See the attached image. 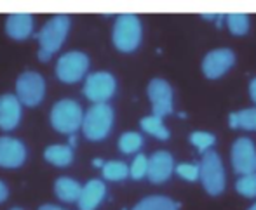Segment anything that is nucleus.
Segmentation results:
<instances>
[{
  "label": "nucleus",
  "mask_w": 256,
  "mask_h": 210,
  "mask_svg": "<svg viewBox=\"0 0 256 210\" xmlns=\"http://www.w3.org/2000/svg\"><path fill=\"white\" fill-rule=\"evenodd\" d=\"M70 17L64 16V14H56L40 28V31L35 35V38L38 40V61L48 63L54 54L61 49L63 42L66 40L68 33H70Z\"/></svg>",
  "instance_id": "obj_1"
},
{
  "label": "nucleus",
  "mask_w": 256,
  "mask_h": 210,
  "mask_svg": "<svg viewBox=\"0 0 256 210\" xmlns=\"http://www.w3.org/2000/svg\"><path fill=\"white\" fill-rule=\"evenodd\" d=\"M142 21L136 14H120L117 16L112 30V42L120 52H132L142 43Z\"/></svg>",
  "instance_id": "obj_2"
},
{
  "label": "nucleus",
  "mask_w": 256,
  "mask_h": 210,
  "mask_svg": "<svg viewBox=\"0 0 256 210\" xmlns=\"http://www.w3.org/2000/svg\"><path fill=\"white\" fill-rule=\"evenodd\" d=\"M114 110L106 103L92 104L84 113V122H82V134L88 141L98 143L103 141L110 134L112 125H114Z\"/></svg>",
  "instance_id": "obj_3"
},
{
  "label": "nucleus",
  "mask_w": 256,
  "mask_h": 210,
  "mask_svg": "<svg viewBox=\"0 0 256 210\" xmlns=\"http://www.w3.org/2000/svg\"><path fill=\"white\" fill-rule=\"evenodd\" d=\"M51 127L60 134H74L82 129L84 122V111L82 106L74 99H60L52 106L49 115Z\"/></svg>",
  "instance_id": "obj_4"
},
{
  "label": "nucleus",
  "mask_w": 256,
  "mask_h": 210,
  "mask_svg": "<svg viewBox=\"0 0 256 210\" xmlns=\"http://www.w3.org/2000/svg\"><path fill=\"white\" fill-rule=\"evenodd\" d=\"M199 167H200L199 179L202 183L204 190L208 191V195H211V197L222 195L226 186V176L220 155L214 150H208L202 155V160H200Z\"/></svg>",
  "instance_id": "obj_5"
},
{
  "label": "nucleus",
  "mask_w": 256,
  "mask_h": 210,
  "mask_svg": "<svg viewBox=\"0 0 256 210\" xmlns=\"http://www.w3.org/2000/svg\"><path fill=\"white\" fill-rule=\"evenodd\" d=\"M91 59L86 52L82 50H70V52L63 54L56 63V78L61 84H77L78 80L84 78L88 73Z\"/></svg>",
  "instance_id": "obj_6"
},
{
  "label": "nucleus",
  "mask_w": 256,
  "mask_h": 210,
  "mask_svg": "<svg viewBox=\"0 0 256 210\" xmlns=\"http://www.w3.org/2000/svg\"><path fill=\"white\" fill-rule=\"evenodd\" d=\"M16 96L26 108H35L44 101L46 80L38 71H23L16 80Z\"/></svg>",
  "instance_id": "obj_7"
},
{
  "label": "nucleus",
  "mask_w": 256,
  "mask_h": 210,
  "mask_svg": "<svg viewBox=\"0 0 256 210\" xmlns=\"http://www.w3.org/2000/svg\"><path fill=\"white\" fill-rule=\"evenodd\" d=\"M117 90V80L108 71H94L88 75L82 87V94L94 104H103L110 99Z\"/></svg>",
  "instance_id": "obj_8"
},
{
  "label": "nucleus",
  "mask_w": 256,
  "mask_h": 210,
  "mask_svg": "<svg viewBox=\"0 0 256 210\" xmlns=\"http://www.w3.org/2000/svg\"><path fill=\"white\" fill-rule=\"evenodd\" d=\"M232 165L239 176L256 174V146L250 137H239L234 143Z\"/></svg>",
  "instance_id": "obj_9"
},
{
  "label": "nucleus",
  "mask_w": 256,
  "mask_h": 210,
  "mask_svg": "<svg viewBox=\"0 0 256 210\" xmlns=\"http://www.w3.org/2000/svg\"><path fill=\"white\" fill-rule=\"evenodd\" d=\"M146 94L152 103V111L155 117L164 118L172 111V89L164 78H154L146 87Z\"/></svg>",
  "instance_id": "obj_10"
},
{
  "label": "nucleus",
  "mask_w": 256,
  "mask_h": 210,
  "mask_svg": "<svg viewBox=\"0 0 256 210\" xmlns=\"http://www.w3.org/2000/svg\"><path fill=\"white\" fill-rule=\"evenodd\" d=\"M26 146L12 136H0V169H20L26 162Z\"/></svg>",
  "instance_id": "obj_11"
},
{
  "label": "nucleus",
  "mask_w": 256,
  "mask_h": 210,
  "mask_svg": "<svg viewBox=\"0 0 256 210\" xmlns=\"http://www.w3.org/2000/svg\"><path fill=\"white\" fill-rule=\"evenodd\" d=\"M236 63V54L230 49H214L209 50L202 59V71L208 78L214 80L225 75Z\"/></svg>",
  "instance_id": "obj_12"
},
{
  "label": "nucleus",
  "mask_w": 256,
  "mask_h": 210,
  "mask_svg": "<svg viewBox=\"0 0 256 210\" xmlns=\"http://www.w3.org/2000/svg\"><path fill=\"white\" fill-rule=\"evenodd\" d=\"M35 21L34 16L28 12H12L6 17V24H4V30L9 38L16 42H23L28 37H32L34 33Z\"/></svg>",
  "instance_id": "obj_13"
},
{
  "label": "nucleus",
  "mask_w": 256,
  "mask_h": 210,
  "mask_svg": "<svg viewBox=\"0 0 256 210\" xmlns=\"http://www.w3.org/2000/svg\"><path fill=\"white\" fill-rule=\"evenodd\" d=\"M23 104L16 94H2L0 96V130L9 132L14 130L21 122Z\"/></svg>",
  "instance_id": "obj_14"
},
{
  "label": "nucleus",
  "mask_w": 256,
  "mask_h": 210,
  "mask_svg": "<svg viewBox=\"0 0 256 210\" xmlns=\"http://www.w3.org/2000/svg\"><path fill=\"white\" fill-rule=\"evenodd\" d=\"M174 170V160H172L169 151H155L148 158V179L154 184H162L171 177Z\"/></svg>",
  "instance_id": "obj_15"
},
{
  "label": "nucleus",
  "mask_w": 256,
  "mask_h": 210,
  "mask_svg": "<svg viewBox=\"0 0 256 210\" xmlns=\"http://www.w3.org/2000/svg\"><path fill=\"white\" fill-rule=\"evenodd\" d=\"M106 195V186L102 179H91L84 184L82 195L78 198V209L80 210H96Z\"/></svg>",
  "instance_id": "obj_16"
},
{
  "label": "nucleus",
  "mask_w": 256,
  "mask_h": 210,
  "mask_svg": "<svg viewBox=\"0 0 256 210\" xmlns=\"http://www.w3.org/2000/svg\"><path fill=\"white\" fill-rule=\"evenodd\" d=\"M82 188L78 181H75L74 177H58L54 181V195L58 197V200L64 202V204H72V202H78L82 195Z\"/></svg>",
  "instance_id": "obj_17"
},
{
  "label": "nucleus",
  "mask_w": 256,
  "mask_h": 210,
  "mask_svg": "<svg viewBox=\"0 0 256 210\" xmlns=\"http://www.w3.org/2000/svg\"><path fill=\"white\" fill-rule=\"evenodd\" d=\"M44 160L54 167H70L74 162V150L68 144H51L44 150Z\"/></svg>",
  "instance_id": "obj_18"
},
{
  "label": "nucleus",
  "mask_w": 256,
  "mask_h": 210,
  "mask_svg": "<svg viewBox=\"0 0 256 210\" xmlns=\"http://www.w3.org/2000/svg\"><path fill=\"white\" fill-rule=\"evenodd\" d=\"M132 210H180V204L168 197H146L132 207Z\"/></svg>",
  "instance_id": "obj_19"
},
{
  "label": "nucleus",
  "mask_w": 256,
  "mask_h": 210,
  "mask_svg": "<svg viewBox=\"0 0 256 210\" xmlns=\"http://www.w3.org/2000/svg\"><path fill=\"white\" fill-rule=\"evenodd\" d=\"M230 127L244 130H256V108H246L228 117Z\"/></svg>",
  "instance_id": "obj_20"
},
{
  "label": "nucleus",
  "mask_w": 256,
  "mask_h": 210,
  "mask_svg": "<svg viewBox=\"0 0 256 210\" xmlns=\"http://www.w3.org/2000/svg\"><path fill=\"white\" fill-rule=\"evenodd\" d=\"M140 125H142V129L145 130L146 134H150V136L157 137V139L160 141H166L169 137V130L168 127L164 125V122H162V118L155 117V115H150V117H145L142 118V122H140Z\"/></svg>",
  "instance_id": "obj_21"
},
{
  "label": "nucleus",
  "mask_w": 256,
  "mask_h": 210,
  "mask_svg": "<svg viewBox=\"0 0 256 210\" xmlns=\"http://www.w3.org/2000/svg\"><path fill=\"white\" fill-rule=\"evenodd\" d=\"M103 177L106 181H114V183H118V181H124L126 177L129 176V167L124 164V162L118 160H112L106 162L102 169Z\"/></svg>",
  "instance_id": "obj_22"
},
{
  "label": "nucleus",
  "mask_w": 256,
  "mask_h": 210,
  "mask_svg": "<svg viewBox=\"0 0 256 210\" xmlns=\"http://www.w3.org/2000/svg\"><path fill=\"white\" fill-rule=\"evenodd\" d=\"M226 26L234 35H246L250 31V16L244 12H232L226 16Z\"/></svg>",
  "instance_id": "obj_23"
},
{
  "label": "nucleus",
  "mask_w": 256,
  "mask_h": 210,
  "mask_svg": "<svg viewBox=\"0 0 256 210\" xmlns=\"http://www.w3.org/2000/svg\"><path fill=\"white\" fill-rule=\"evenodd\" d=\"M143 146V137L138 132H124L118 139V150L126 155L136 153Z\"/></svg>",
  "instance_id": "obj_24"
},
{
  "label": "nucleus",
  "mask_w": 256,
  "mask_h": 210,
  "mask_svg": "<svg viewBox=\"0 0 256 210\" xmlns=\"http://www.w3.org/2000/svg\"><path fill=\"white\" fill-rule=\"evenodd\" d=\"M236 190L239 195L246 198H254L256 197V174H248V176L239 177L236 184Z\"/></svg>",
  "instance_id": "obj_25"
},
{
  "label": "nucleus",
  "mask_w": 256,
  "mask_h": 210,
  "mask_svg": "<svg viewBox=\"0 0 256 210\" xmlns=\"http://www.w3.org/2000/svg\"><path fill=\"white\" fill-rule=\"evenodd\" d=\"M129 176H131L134 181H140V179H143V177L148 176V158H146L143 153L136 155V158L132 160L131 167H129Z\"/></svg>",
  "instance_id": "obj_26"
},
{
  "label": "nucleus",
  "mask_w": 256,
  "mask_h": 210,
  "mask_svg": "<svg viewBox=\"0 0 256 210\" xmlns=\"http://www.w3.org/2000/svg\"><path fill=\"white\" fill-rule=\"evenodd\" d=\"M190 143L196 148H199V151L206 153L216 143V137L209 132H192L190 134Z\"/></svg>",
  "instance_id": "obj_27"
},
{
  "label": "nucleus",
  "mask_w": 256,
  "mask_h": 210,
  "mask_svg": "<svg viewBox=\"0 0 256 210\" xmlns=\"http://www.w3.org/2000/svg\"><path fill=\"white\" fill-rule=\"evenodd\" d=\"M176 174H178L180 177H183L185 181L194 183V181L199 179L200 167L197 164H180L178 167H176Z\"/></svg>",
  "instance_id": "obj_28"
},
{
  "label": "nucleus",
  "mask_w": 256,
  "mask_h": 210,
  "mask_svg": "<svg viewBox=\"0 0 256 210\" xmlns=\"http://www.w3.org/2000/svg\"><path fill=\"white\" fill-rule=\"evenodd\" d=\"M7 197H9V188H7V184L4 181H0V204L6 202Z\"/></svg>",
  "instance_id": "obj_29"
},
{
  "label": "nucleus",
  "mask_w": 256,
  "mask_h": 210,
  "mask_svg": "<svg viewBox=\"0 0 256 210\" xmlns=\"http://www.w3.org/2000/svg\"><path fill=\"white\" fill-rule=\"evenodd\" d=\"M250 94H251V99L256 103V78H253L250 84Z\"/></svg>",
  "instance_id": "obj_30"
},
{
  "label": "nucleus",
  "mask_w": 256,
  "mask_h": 210,
  "mask_svg": "<svg viewBox=\"0 0 256 210\" xmlns=\"http://www.w3.org/2000/svg\"><path fill=\"white\" fill-rule=\"evenodd\" d=\"M38 210H64L63 207H58V205H52V204H44L38 207Z\"/></svg>",
  "instance_id": "obj_31"
},
{
  "label": "nucleus",
  "mask_w": 256,
  "mask_h": 210,
  "mask_svg": "<svg viewBox=\"0 0 256 210\" xmlns=\"http://www.w3.org/2000/svg\"><path fill=\"white\" fill-rule=\"evenodd\" d=\"M92 164H94V167H102V169H103V165H104V164H103V162H102V160H100V158H96V160H94V162H92Z\"/></svg>",
  "instance_id": "obj_32"
},
{
  "label": "nucleus",
  "mask_w": 256,
  "mask_h": 210,
  "mask_svg": "<svg viewBox=\"0 0 256 210\" xmlns=\"http://www.w3.org/2000/svg\"><path fill=\"white\" fill-rule=\"evenodd\" d=\"M248 210H256V204H254V205H251V207L248 209Z\"/></svg>",
  "instance_id": "obj_33"
},
{
  "label": "nucleus",
  "mask_w": 256,
  "mask_h": 210,
  "mask_svg": "<svg viewBox=\"0 0 256 210\" xmlns=\"http://www.w3.org/2000/svg\"><path fill=\"white\" fill-rule=\"evenodd\" d=\"M9 210H23V209H20V207H12V209H9Z\"/></svg>",
  "instance_id": "obj_34"
}]
</instances>
